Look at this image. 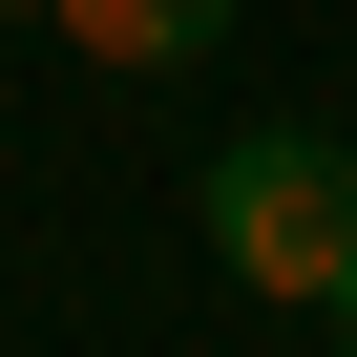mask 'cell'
I'll return each instance as SVG.
<instances>
[{
  "instance_id": "obj_3",
  "label": "cell",
  "mask_w": 357,
  "mask_h": 357,
  "mask_svg": "<svg viewBox=\"0 0 357 357\" xmlns=\"http://www.w3.org/2000/svg\"><path fill=\"white\" fill-rule=\"evenodd\" d=\"M336 357H357V294H336Z\"/></svg>"
},
{
  "instance_id": "obj_4",
  "label": "cell",
  "mask_w": 357,
  "mask_h": 357,
  "mask_svg": "<svg viewBox=\"0 0 357 357\" xmlns=\"http://www.w3.org/2000/svg\"><path fill=\"white\" fill-rule=\"evenodd\" d=\"M0 22H43V0H0Z\"/></svg>"
},
{
  "instance_id": "obj_2",
  "label": "cell",
  "mask_w": 357,
  "mask_h": 357,
  "mask_svg": "<svg viewBox=\"0 0 357 357\" xmlns=\"http://www.w3.org/2000/svg\"><path fill=\"white\" fill-rule=\"evenodd\" d=\"M43 22H63L105 84H190V63L231 43V0H43Z\"/></svg>"
},
{
  "instance_id": "obj_1",
  "label": "cell",
  "mask_w": 357,
  "mask_h": 357,
  "mask_svg": "<svg viewBox=\"0 0 357 357\" xmlns=\"http://www.w3.org/2000/svg\"><path fill=\"white\" fill-rule=\"evenodd\" d=\"M211 252H231V294L336 315L357 294V147L336 126H231L211 147Z\"/></svg>"
}]
</instances>
